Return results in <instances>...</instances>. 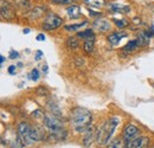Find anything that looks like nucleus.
<instances>
[{
    "label": "nucleus",
    "instance_id": "nucleus-32",
    "mask_svg": "<svg viewBox=\"0 0 154 148\" xmlns=\"http://www.w3.org/2000/svg\"><path fill=\"white\" fill-rule=\"evenodd\" d=\"M148 35L152 37V36H154V25H152L151 26V29H149V31H148Z\"/></svg>",
    "mask_w": 154,
    "mask_h": 148
},
{
    "label": "nucleus",
    "instance_id": "nucleus-27",
    "mask_svg": "<svg viewBox=\"0 0 154 148\" xmlns=\"http://www.w3.org/2000/svg\"><path fill=\"white\" fill-rule=\"evenodd\" d=\"M76 0H52V2L55 4H60V5H66V4H72Z\"/></svg>",
    "mask_w": 154,
    "mask_h": 148
},
{
    "label": "nucleus",
    "instance_id": "nucleus-2",
    "mask_svg": "<svg viewBox=\"0 0 154 148\" xmlns=\"http://www.w3.org/2000/svg\"><path fill=\"white\" fill-rule=\"evenodd\" d=\"M117 123H119L117 117H112L103 123V126L98 129L96 135V141L98 146H106L109 142L110 137L114 134V130H115Z\"/></svg>",
    "mask_w": 154,
    "mask_h": 148
},
{
    "label": "nucleus",
    "instance_id": "nucleus-25",
    "mask_svg": "<svg viewBox=\"0 0 154 148\" xmlns=\"http://www.w3.org/2000/svg\"><path fill=\"white\" fill-rule=\"evenodd\" d=\"M108 148H125V146H123V142L120 139H116L108 146Z\"/></svg>",
    "mask_w": 154,
    "mask_h": 148
},
{
    "label": "nucleus",
    "instance_id": "nucleus-1",
    "mask_svg": "<svg viewBox=\"0 0 154 148\" xmlns=\"http://www.w3.org/2000/svg\"><path fill=\"white\" fill-rule=\"evenodd\" d=\"M91 121H93V115L85 108L77 107L71 111V126L77 133L85 131L87 128L90 126Z\"/></svg>",
    "mask_w": 154,
    "mask_h": 148
},
{
    "label": "nucleus",
    "instance_id": "nucleus-31",
    "mask_svg": "<svg viewBox=\"0 0 154 148\" xmlns=\"http://www.w3.org/2000/svg\"><path fill=\"white\" fill-rule=\"evenodd\" d=\"M38 42H43V40H45V36L43 35V33H39L38 36H37V38H36Z\"/></svg>",
    "mask_w": 154,
    "mask_h": 148
},
{
    "label": "nucleus",
    "instance_id": "nucleus-16",
    "mask_svg": "<svg viewBox=\"0 0 154 148\" xmlns=\"http://www.w3.org/2000/svg\"><path fill=\"white\" fill-rule=\"evenodd\" d=\"M77 37L82 38L84 40H93V42H95V35H94V31L91 29H88V30H85L83 32H78Z\"/></svg>",
    "mask_w": 154,
    "mask_h": 148
},
{
    "label": "nucleus",
    "instance_id": "nucleus-11",
    "mask_svg": "<svg viewBox=\"0 0 154 148\" xmlns=\"http://www.w3.org/2000/svg\"><path fill=\"white\" fill-rule=\"evenodd\" d=\"M31 139L33 140V142H37V141H42L45 139V134L44 131L38 128V127H33L31 128Z\"/></svg>",
    "mask_w": 154,
    "mask_h": 148
},
{
    "label": "nucleus",
    "instance_id": "nucleus-6",
    "mask_svg": "<svg viewBox=\"0 0 154 148\" xmlns=\"http://www.w3.org/2000/svg\"><path fill=\"white\" fill-rule=\"evenodd\" d=\"M1 18L4 19H13L16 16L14 7L6 0H1Z\"/></svg>",
    "mask_w": 154,
    "mask_h": 148
},
{
    "label": "nucleus",
    "instance_id": "nucleus-20",
    "mask_svg": "<svg viewBox=\"0 0 154 148\" xmlns=\"http://www.w3.org/2000/svg\"><path fill=\"white\" fill-rule=\"evenodd\" d=\"M66 45L69 49H77L78 48V39L76 37H69L66 40Z\"/></svg>",
    "mask_w": 154,
    "mask_h": 148
},
{
    "label": "nucleus",
    "instance_id": "nucleus-12",
    "mask_svg": "<svg viewBox=\"0 0 154 148\" xmlns=\"http://www.w3.org/2000/svg\"><path fill=\"white\" fill-rule=\"evenodd\" d=\"M123 37H127V33L126 32H114V33H110L108 36V40H109L110 44L117 45L120 43V40Z\"/></svg>",
    "mask_w": 154,
    "mask_h": 148
},
{
    "label": "nucleus",
    "instance_id": "nucleus-26",
    "mask_svg": "<svg viewBox=\"0 0 154 148\" xmlns=\"http://www.w3.org/2000/svg\"><path fill=\"white\" fill-rule=\"evenodd\" d=\"M31 79L32 81H38V78H39V71L37 70V69H32V71H31Z\"/></svg>",
    "mask_w": 154,
    "mask_h": 148
},
{
    "label": "nucleus",
    "instance_id": "nucleus-34",
    "mask_svg": "<svg viewBox=\"0 0 154 148\" xmlns=\"http://www.w3.org/2000/svg\"><path fill=\"white\" fill-rule=\"evenodd\" d=\"M89 14H90V16H94V17L100 16V13H96V12H94V11H91V10H89Z\"/></svg>",
    "mask_w": 154,
    "mask_h": 148
},
{
    "label": "nucleus",
    "instance_id": "nucleus-30",
    "mask_svg": "<svg viewBox=\"0 0 154 148\" xmlns=\"http://www.w3.org/2000/svg\"><path fill=\"white\" fill-rule=\"evenodd\" d=\"M42 57H43V52H42L40 50H38V51L36 52V60H40Z\"/></svg>",
    "mask_w": 154,
    "mask_h": 148
},
{
    "label": "nucleus",
    "instance_id": "nucleus-22",
    "mask_svg": "<svg viewBox=\"0 0 154 148\" xmlns=\"http://www.w3.org/2000/svg\"><path fill=\"white\" fill-rule=\"evenodd\" d=\"M84 25H87V21H83V23H79V24H74V25H66L65 30L66 31H77L78 29H82Z\"/></svg>",
    "mask_w": 154,
    "mask_h": 148
},
{
    "label": "nucleus",
    "instance_id": "nucleus-18",
    "mask_svg": "<svg viewBox=\"0 0 154 148\" xmlns=\"http://www.w3.org/2000/svg\"><path fill=\"white\" fill-rule=\"evenodd\" d=\"M46 12V7H43V6H38V7H35L32 11H31V18H38L40 17L43 13Z\"/></svg>",
    "mask_w": 154,
    "mask_h": 148
},
{
    "label": "nucleus",
    "instance_id": "nucleus-14",
    "mask_svg": "<svg viewBox=\"0 0 154 148\" xmlns=\"http://www.w3.org/2000/svg\"><path fill=\"white\" fill-rule=\"evenodd\" d=\"M110 10L117 13H128L131 11V7L126 5H120V4H110Z\"/></svg>",
    "mask_w": 154,
    "mask_h": 148
},
{
    "label": "nucleus",
    "instance_id": "nucleus-3",
    "mask_svg": "<svg viewBox=\"0 0 154 148\" xmlns=\"http://www.w3.org/2000/svg\"><path fill=\"white\" fill-rule=\"evenodd\" d=\"M43 119H44L45 127L50 130L51 135H52L56 140H62V139L65 137L66 131L63 128L62 122L59 121L58 116L54 115V114H44V115H43Z\"/></svg>",
    "mask_w": 154,
    "mask_h": 148
},
{
    "label": "nucleus",
    "instance_id": "nucleus-13",
    "mask_svg": "<svg viewBox=\"0 0 154 148\" xmlns=\"http://www.w3.org/2000/svg\"><path fill=\"white\" fill-rule=\"evenodd\" d=\"M66 12H68V16L71 19H76L81 17V10L77 5H71L66 8Z\"/></svg>",
    "mask_w": 154,
    "mask_h": 148
},
{
    "label": "nucleus",
    "instance_id": "nucleus-28",
    "mask_svg": "<svg viewBox=\"0 0 154 148\" xmlns=\"http://www.w3.org/2000/svg\"><path fill=\"white\" fill-rule=\"evenodd\" d=\"M18 57H19V54H18L17 51L12 50V51L10 52V58H11V59H16V58H18Z\"/></svg>",
    "mask_w": 154,
    "mask_h": 148
},
{
    "label": "nucleus",
    "instance_id": "nucleus-5",
    "mask_svg": "<svg viewBox=\"0 0 154 148\" xmlns=\"http://www.w3.org/2000/svg\"><path fill=\"white\" fill-rule=\"evenodd\" d=\"M62 23H63V20L59 18L57 14L50 13V14L46 16V18L43 23V29L48 30V31H51V30H55V29L59 27L62 25Z\"/></svg>",
    "mask_w": 154,
    "mask_h": 148
},
{
    "label": "nucleus",
    "instance_id": "nucleus-23",
    "mask_svg": "<svg viewBox=\"0 0 154 148\" xmlns=\"http://www.w3.org/2000/svg\"><path fill=\"white\" fill-rule=\"evenodd\" d=\"M94 50V42L93 40H85L84 42V51L87 54H91Z\"/></svg>",
    "mask_w": 154,
    "mask_h": 148
},
{
    "label": "nucleus",
    "instance_id": "nucleus-4",
    "mask_svg": "<svg viewBox=\"0 0 154 148\" xmlns=\"http://www.w3.org/2000/svg\"><path fill=\"white\" fill-rule=\"evenodd\" d=\"M17 131H18L19 139L23 141V143L25 146H29V145L33 143V140L31 139V127L26 122H20L19 125H18Z\"/></svg>",
    "mask_w": 154,
    "mask_h": 148
},
{
    "label": "nucleus",
    "instance_id": "nucleus-36",
    "mask_svg": "<svg viewBox=\"0 0 154 148\" xmlns=\"http://www.w3.org/2000/svg\"><path fill=\"white\" fill-rule=\"evenodd\" d=\"M23 32H24V35H27V33L30 32V30H29V29H25V30H24Z\"/></svg>",
    "mask_w": 154,
    "mask_h": 148
},
{
    "label": "nucleus",
    "instance_id": "nucleus-29",
    "mask_svg": "<svg viewBox=\"0 0 154 148\" xmlns=\"http://www.w3.org/2000/svg\"><path fill=\"white\" fill-rule=\"evenodd\" d=\"M8 74L10 75L16 74V65H11V66L8 68Z\"/></svg>",
    "mask_w": 154,
    "mask_h": 148
},
{
    "label": "nucleus",
    "instance_id": "nucleus-17",
    "mask_svg": "<svg viewBox=\"0 0 154 148\" xmlns=\"http://www.w3.org/2000/svg\"><path fill=\"white\" fill-rule=\"evenodd\" d=\"M149 35H148V32H146V31H141L140 33H139V36H137V40H139V43H140V45L141 46H147L148 44H149Z\"/></svg>",
    "mask_w": 154,
    "mask_h": 148
},
{
    "label": "nucleus",
    "instance_id": "nucleus-7",
    "mask_svg": "<svg viewBox=\"0 0 154 148\" xmlns=\"http://www.w3.org/2000/svg\"><path fill=\"white\" fill-rule=\"evenodd\" d=\"M148 143V139L145 136L135 137L133 140H129L127 142V148H146Z\"/></svg>",
    "mask_w": 154,
    "mask_h": 148
},
{
    "label": "nucleus",
    "instance_id": "nucleus-21",
    "mask_svg": "<svg viewBox=\"0 0 154 148\" xmlns=\"http://www.w3.org/2000/svg\"><path fill=\"white\" fill-rule=\"evenodd\" d=\"M114 24H115L119 29H125L126 26H128V25H129V21H128V20H126V19L114 18Z\"/></svg>",
    "mask_w": 154,
    "mask_h": 148
},
{
    "label": "nucleus",
    "instance_id": "nucleus-9",
    "mask_svg": "<svg viewBox=\"0 0 154 148\" xmlns=\"http://www.w3.org/2000/svg\"><path fill=\"white\" fill-rule=\"evenodd\" d=\"M137 134H139V129L133 125H128V126H126V128L123 130V139L126 140V142H128L129 140L135 139V136Z\"/></svg>",
    "mask_w": 154,
    "mask_h": 148
},
{
    "label": "nucleus",
    "instance_id": "nucleus-8",
    "mask_svg": "<svg viewBox=\"0 0 154 148\" xmlns=\"http://www.w3.org/2000/svg\"><path fill=\"white\" fill-rule=\"evenodd\" d=\"M95 135H97V133H96V130H95V128H94L93 126H89V127L87 128V130H85V133H84L83 145H84L85 147H89V146L93 143Z\"/></svg>",
    "mask_w": 154,
    "mask_h": 148
},
{
    "label": "nucleus",
    "instance_id": "nucleus-35",
    "mask_svg": "<svg viewBox=\"0 0 154 148\" xmlns=\"http://www.w3.org/2000/svg\"><path fill=\"white\" fill-rule=\"evenodd\" d=\"M4 60H5V57H4V56H0V63H1V64L4 63Z\"/></svg>",
    "mask_w": 154,
    "mask_h": 148
},
{
    "label": "nucleus",
    "instance_id": "nucleus-24",
    "mask_svg": "<svg viewBox=\"0 0 154 148\" xmlns=\"http://www.w3.org/2000/svg\"><path fill=\"white\" fill-rule=\"evenodd\" d=\"M25 146L24 143H23V141L19 139V136H17L12 142H11V148H23Z\"/></svg>",
    "mask_w": 154,
    "mask_h": 148
},
{
    "label": "nucleus",
    "instance_id": "nucleus-19",
    "mask_svg": "<svg viewBox=\"0 0 154 148\" xmlns=\"http://www.w3.org/2000/svg\"><path fill=\"white\" fill-rule=\"evenodd\" d=\"M84 2L91 7H102L106 5V0H84Z\"/></svg>",
    "mask_w": 154,
    "mask_h": 148
},
{
    "label": "nucleus",
    "instance_id": "nucleus-33",
    "mask_svg": "<svg viewBox=\"0 0 154 148\" xmlns=\"http://www.w3.org/2000/svg\"><path fill=\"white\" fill-rule=\"evenodd\" d=\"M42 69H43V72H44V74H48V72H49V68H48V65H43Z\"/></svg>",
    "mask_w": 154,
    "mask_h": 148
},
{
    "label": "nucleus",
    "instance_id": "nucleus-15",
    "mask_svg": "<svg viewBox=\"0 0 154 148\" xmlns=\"http://www.w3.org/2000/svg\"><path fill=\"white\" fill-rule=\"evenodd\" d=\"M139 45H140V43H139V40L137 39H135V40H131L129 43H127L126 44V46L123 48V50H122V52L123 54H131L132 51H134L135 49H137L139 48Z\"/></svg>",
    "mask_w": 154,
    "mask_h": 148
},
{
    "label": "nucleus",
    "instance_id": "nucleus-10",
    "mask_svg": "<svg viewBox=\"0 0 154 148\" xmlns=\"http://www.w3.org/2000/svg\"><path fill=\"white\" fill-rule=\"evenodd\" d=\"M94 29H97L100 32H106L110 30V23L107 19L100 18L96 19L94 23Z\"/></svg>",
    "mask_w": 154,
    "mask_h": 148
}]
</instances>
